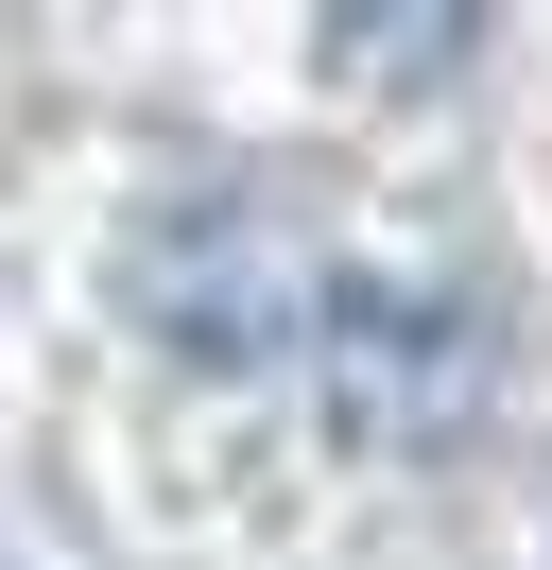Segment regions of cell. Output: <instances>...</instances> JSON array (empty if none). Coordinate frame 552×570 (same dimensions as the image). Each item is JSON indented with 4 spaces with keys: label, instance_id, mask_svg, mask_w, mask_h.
I'll list each match as a JSON object with an SVG mask.
<instances>
[{
    "label": "cell",
    "instance_id": "1",
    "mask_svg": "<svg viewBox=\"0 0 552 570\" xmlns=\"http://www.w3.org/2000/svg\"><path fill=\"white\" fill-rule=\"evenodd\" d=\"M328 415L345 432H379V450H432L448 415H466V328L448 312H414V294H363V312H345V346H328Z\"/></svg>",
    "mask_w": 552,
    "mask_h": 570
},
{
    "label": "cell",
    "instance_id": "2",
    "mask_svg": "<svg viewBox=\"0 0 552 570\" xmlns=\"http://www.w3.org/2000/svg\"><path fill=\"white\" fill-rule=\"evenodd\" d=\"M466 18H328V70H448Z\"/></svg>",
    "mask_w": 552,
    "mask_h": 570
}]
</instances>
